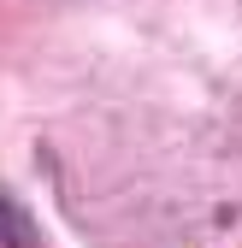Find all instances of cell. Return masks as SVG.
<instances>
[{
	"mask_svg": "<svg viewBox=\"0 0 242 248\" xmlns=\"http://www.w3.org/2000/svg\"><path fill=\"white\" fill-rule=\"evenodd\" d=\"M0 242L6 248H36V225L24 219V207L0 195Z\"/></svg>",
	"mask_w": 242,
	"mask_h": 248,
	"instance_id": "cell-1",
	"label": "cell"
}]
</instances>
